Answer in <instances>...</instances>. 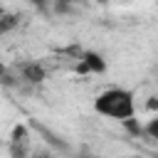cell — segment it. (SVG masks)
Instances as JSON below:
<instances>
[{"mask_svg": "<svg viewBox=\"0 0 158 158\" xmlns=\"http://www.w3.org/2000/svg\"><path fill=\"white\" fill-rule=\"evenodd\" d=\"M94 111L99 116L111 118V121L131 123L133 116H136V94L126 86H109V89L96 94Z\"/></svg>", "mask_w": 158, "mask_h": 158, "instance_id": "6da1fadb", "label": "cell"}, {"mask_svg": "<svg viewBox=\"0 0 158 158\" xmlns=\"http://www.w3.org/2000/svg\"><path fill=\"white\" fill-rule=\"evenodd\" d=\"M7 151H10V158H30L32 156V136H30V128L25 123L12 126Z\"/></svg>", "mask_w": 158, "mask_h": 158, "instance_id": "7a4b0ae2", "label": "cell"}, {"mask_svg": "<svg viewBox=\"0 0 158 158\" xmlns=\"http://www.w3.org/2000/svg\"><path fill=\"white\" fill-rule=\"evenodd\" d=\"M77 72H79V74H104V72H106V59H104L99 52L84 49V52L77 57Z\"/></svg>", "mask_w": 158, "mask_h": 158, "instance_id": "3957f363", "label": "cell"}, {"mask_svg": "<svg viewBox=\"0 0 158 158\" xmlns=\"http://www.w3.org/2000/svg\"><path fill=\"white\" fill-rule=\"evenodd\" d=\"M17 79L25 84H42L47 79V69L40 62H22L17 67Z\"/></svg>", "mask_w": 158, "mask_h": 158, "instance_id": "277c9868", "label": "cell"}, {"mask_svg": "<svg viewBox=\"0 0 158 158\" xmlns=\"http://www.w3.org/2000/svg\"><path fill=\"white\" fill-rule=\"evenodd\" d=\"M143 133H146V136L158 146V114H153V116L143 123Z\"/></svg>", "mask_w": 158, "mask_h": 158, "instance_id": "5b68a950", "label": "cell"}, {"mask_svg": "<svg viewBox=\"0 0 158 158\" xmlns=\"http://www.w3.org/2000/svg\"><path fill=\"white\" fill-rule=\"evenodd\" d=\"M15 27H17V15H12V12H0V35L10 32V30H15Z\"/></svg>", "mask_w": 158, "mask_h": 158, "instance_id": "8992f818", "label": "cell"}, {"mask_svg": "<svg viewBox=\"0 0 158 158\" xmlns=\"http://www.w3.org/2000/svg\"><path fill=\"white\" fill-rule=\"evenodd\" d=\"M30 158H52V153H47V151H32Z\"/></svg>", "mask_w": 158, "mask_h": 158, "instance_id": "52a82bcc", "label": "cell"}, {"mask_svg": "<svg viewBox=\"0 0 158 158\" xmlns=\"http://www.w3.org/2000/svg\"><path fill=\"white\" fill-rule=\"evenodd\" d=\"M79 158H101V156H79Z\"/></svg>", "mask_w": 158, "mask_h": 158, "instance_id": "ba28073f", "label": "cell"}]
</instances>
